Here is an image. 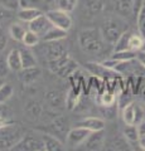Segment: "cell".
<instances>
[{"label": "cell", "mask_w": 145, "mask_h": 151, "mask_svg": "<svg viewBox=\"0 0 145 151\" xmlns=\"http://www.w3.org/2000/svg\"><path fill=\"white\" fill-rule=\"evenodd\" d=\"M77 42L81 50L87 54H99L104 48V40L101 30L97 28H83L78 32Z\"/></svg>", "instance_id": "cell-1"}, {"label": "cell", "mask_w": 145, "mask_h": 151, "mask_svg": "<svg viewBox=\"0 0 145 151\" xmlns=\"http://www.w3.org/2000/svg\"><path fill=\"white\" fill-rule=\"evenodd\" d=\"M100 30L106 43L114 45L115 42L121 37V34L129 30V24L124 19V17L119 15V14L118 15H109L102 22Z\"/></svg>", "instance_id": "cell-2"}, {"label": "cell", "mask_w": 145, "mask_h": 151, "mask_svg": "<svg viewBox=\"0 0 145 151\" xmlns=\"http://www.w3.org/2000/svg\"><path fill=\"white\" fill-rule=\"evenodd\" d=\"M25 132L27 131L15 121L0 127V150H12Z\"/></svg>", "instance_id": "cell-3"}, {"label": "cell", "mask_w": 145, "mask_h": 151, "mask_svg": "<svg viewBox=\"0 0 145 151\" xmlns=\"http://www.w3.org/2000/svg\"><path fill=\"white\" fill-rule=\"evenodd\" d=\"M47 67L53 74L59 76L61 78H69L74 72H77L78 63L67 54L58 59L47 62Z\"/></svg>", "instance_id": "cell-4"}, {"label": "cell", "mask_w": 145, "mask_h": 151, "mask_svg": "<svg viewBox=\"0 0 145 151\" xmlns=\"http://www.w3.org/2000/svg\"><path fill=\"white\" fill-rule=\"evenodd\" d=\"M86 69L90 72L93 77H97L102 81H114L121 77V74L115 70L114 68H110L105 65L104 63H97V62H87L86 63Z\"/></svg>", "instance_id": "cell-5"}, {"label": "cell", "mask_w": 145, "mask_h": 151, "mask_svg": "<svg viewBox=\"0 0 145 151\" xmlns=\"http://www.w3.org/2000/svg\"><path fill=\"white\" fill-rule=\"evenodd\" d=\"M13 151H44L42 136H37L33 132H25V135L19 140Z\"/></svg>", "instance_id": "cell-6"}, {"label": "cell", "mask_w": 145, "mask_h": 151, "mask_svg": "<svg viewBox=\"0 0 145 151\" xmlns=\"http://www.w3.org/2000/svg\"><path fill=\"white\" fill-rule=\"evenodd\" d=\"M71 13L68 12H64L62 9H58V8H54V9H50L45 13V15L48 17V19L52 22V24L54 27H58L61 29L63 30H69L72 28V24H73V20L71 15Z\"/></svg>", "instance_id": "cell-7"}, {"label": "cell", "mask_w": 145, "mask_h": 151, "mask_svg": "<svg viewBox=\"0 0 145 151\" xmlns=\"http://www.w3.org/2000/svg\"><path fill=\"white\" fill-rule=\"evenodd\" d=\"M43 48H42V53L44 55V59L47 62L49 60L58 59L63 55H67L68 52L67 48L62 43V40H56V42H43Z\"/></svg>", "instance_id": "cell-8"}, {"label": "cell", "mask_w": 145, "mask_h": 151, "mask_svg": "<svg viewBox=\"0 0 145 151\" xmlns=\"http://www.w3.org/2000/svg\"><path fill=\"white\" fill-rule=\"evenodd\" d=\"M106 144V134L105 130H99V131H91L90 135L87 136L81 146H83L85 150L88 151H99L102 150Z\"/></svg>", "instance_id": "cell-9"}, {"label": "cell", "mask_w": 145, "mask_h": 151, "mask_svg": "<svg viewBox=\"0 0 145 151\" xmlns=\"http://www.w3.org/2000/svg\"><path fill=\"white\" fill-rule=\"evenodd\" d=\"M90 130L85 129V127L82 126H76L71 129L67 135H66V142L68 146H71V147H78V146H81L83 142H85V140L87 139V136L90 135Z\"/></svg>", "instance_id": "cell-10"}, {"label": "cell", "mask_w": 145, "mask_h": 151, "mask_svg": "<svg viewBox=\"0 0 145 151\" xmlns=\"http://www.w3.org/2000/svg\"><path fill=\"white\" fill-rule=\"evenodd\" d=\"M52 27H53L52 22H50L48 19V17L45 15V13L40 14V15L37 17L34 20H32L30 23H28V29H30L32 32L37 33V34L40 37V39H42V37H43Z\"/></svg>", "instance_id": "cell-11"}, {"label": "cell", "mask_w": 145, "mask_h": 151, "mask_svg": "<svg viewBox=\"0 0 145 151\" xmlns=\"http://www.w3.org/2000/svg\"><path fill=\"white\" fill-rule=\"evenodd\" d=\"M106 8L105 0H85L82 6V12L85 14V17L91 19L99 15Z\"/></svg>", "instance_id": "cell-12"}, {"label": "cell", "mask_w": 145, "mask_h": 151, "mask_svg": "<svg viewBox=\"0 0 145 151\" xmlns=\"http://www.w3.org/2000/svg\"><path fill=\"white\" fill-rule=\"evenodd\" d=\"M19 8H32L47 13L56 8L54 0H19Z\"/></svg>", "instance_id": "cell-13"}, {"label": "cell", "mask_w": 145, "mask_h": 151, "mask_svg": "<svg viewBox=\"0 0 145 151\" xmlns=\"http://www.w3.org/2000/svg\"><path fill=\"white\" fill-rule=\"evenodd\" d=\"M18 73V78L19 81L24 84V86H30L34 82L38 81L40 76V69L38 67H32V68H22Z\"/></svg>", "instance_id": "cell-14"}, {"label": "cell", "mask_w": 145, "mask_h": 151, "mask_svg": "<svg viewBox=\"0 0 145 151\" xmlns=\"http://www.w3.org/2000/svg\"><path fill=\"white\" fill-rule=\"evenodd\" d=\"M45 102L53 110H59L66 106V96L58 89H53L45 93Z\"/></svg>", "instance_id": "cell-15"}, {"label": "cell", "mask_w": 145, "mask_h": 151, "mask_svg": "<svg viewBox=\"0 0 145 151\" xmlns=\"http://www.w3.org/2000/svg\"><path fill=\"white\" fill-rule=\"evenodd\" d=\"M24 113L28 120L35 121L43 113V107H42L40 102H38L37 100H29L24 106Z\"/></svg>", "instance_id": "cell-16"}, {"label": "cell", "mask_w": 145, "mask_h": 151, "mask_svg": "<svg viewBox=\"0 0 145 151\" xmlns=\"http://www.w3.org/2000/svg\"><path fill=\"white\" fill-rule=\"evenodd\" d=\"M106 122L102 120L101 117H85V119L79 120L76 126H82L90 131H99V130H105Z\"/></svg>", "instance_id": "cell-17"}, {"label": "cell", "mask_w": 145, "mask_h": 151, "mask_svg": "<svg viewBox=\"0 0 145 151\" xmlns=\"http://www.w3.org/2000/svg\"><path fill=\"white\" fill-rule=\"evenodd\" d=\"M42 136V141H43V146H44V151H61L63 150V144L61 142V140L52 134H43Z\"/></svg>", "instance_id": "cell-18"}, {"label": "cell", "mask_w": 145, "mask_h": 151, "mask_svg": "<svg viewBox=\"0 0 145 151\" xmlns=\"http://www.w3.org/2000/svg\"><path fill=\"white\" fill-rule=\"evenodd\" d=\"M112 5H114L115 12L121 17L134 15L131 0H112Z\"/></svg>", "instance_id": "cell-19"}, {"label": "cell", "mask_w": 145, "mask_h": 151, "mask_svg": "<svg viewBox=\"0 0 145 151\" xmlns=\"http://www.w3.org/2000/svg\"><path fill=\"white\" fill-rule=\"evenodd\" d=\"M6 64L9 70L13 72H19L23 68L22 58H20V49H12L6 55Z\"/></svg>", "instance_id": "cell-20"}, {"label": "cell", "mask_w": 145, "mask_h": 151, "mask_svg": "<svg viewBox=\"0 0 145 151\" xmlns=\"http://www.w3.org/2000/svg\"><path fill=\"white\" fill-rule=\"evenodd\" d=\"M67 30H63L58 27H52L42 37V42H56V40H63L67 38Z\"/></svg>", "instance_id": "cell-21"}, {"label": "cell", "mask_w": 145, "mask_h": 151, "mask_svg": "<svg viewBox=\"0 0 145 151\" xmlns=\"http://www.w3.org/2000/svg\"><path fill=\"white\" fill-rule=\"evenodd\" d=\"M40 14H43L40 10L37 9H32V8H19L17 10V17L19 20L24 22V23H30L32 20H34L37 17H39Z\"/></svg>", "instance_id": "cell-22"}, {"label": "cell", "mask_w": 145, "mask_h": 151, "mask_svg": "<svg viewBox=\"0 0 145 151\" xmlns=\"http://www.w3.org/2000/svg\"><path fill=\"white\" fill-rule=\"evenodd\" d=\"M20 58H22L23 68L37 67V58H35L34 53L25 45L23 47V48H20Z\"/></svg>", "instance_id": "cell-23"}, {"label": "cell", "mask_w": 145, "mask_h": 151, "mask_svg": "<svg viewBox=\"0 0 145 151\" xmlns=\"http://www.w3.org/2000/svg\"><path fill=\"white\" fill-rule=\"evenodd\" d=\"M121 119L125 125H135V102L131 101L121 108Z\"/></svg>", "instance_id": "cell-24"}, {"label": "cell", "mask_w": 145, "mask_h": 151, "mask_svg": "<svg viewBox=\"0 0 145 151\" xmlns=\"http://www.w3.org/2000/svg\"><path fill=\"white\" fill-rule=\"evenodd\" d=\"M25 32L27 29L19 23H14L9 27V35L13 40H17V42H23V38L25 35Z\"/></svg>", "instance_id": "cell-25"}, {"label": "cell", "mask_w": 145, "mask_h": 151, "mask_svg": "<svg viewBox=\"0 0 145 151\" xmlns=\"http://www.w3.org/2000/svg\"><path fill=\"white\" fill-rule=\"evenodd\" d=\"M123 135H124V137L130 142V145H131V144H138L139 132H138L136 125H125Z\"/></svg>", "instance_id": "cell-26"}, {"label": "cell", "mask_w": 145, "mask_h": 151, "mask_svg": "<svg viewBox=\"0 0 145 151\" xmlns=\"http://www.w3.org/2000/svg\"><path fill=\"white\" fill-rule=\"evenodd\" d=\"M40 40H42L40 37L37 34V33L32 32L30 29H27L25 35H24V38H23L22 43L24 44L25 47H28V48H33V47H37L40 43Z\"/></svg>", "instance_id": "cell-27"}, {"label": "cell", "mask_w": 145, "mask_h": 151, "mask_svg": "<svg viewBox=\"0 0 145 151\" xmlns=\"http://www.w3.org/2000/svg\"><path fill=\"white\" fill-rule=\"evenodd\" d=\"M12 116H13V112L10 110V107L6 106L5 103H1L0 105V127L14 122Z\"/></svg>", "instance_id": "cell-28"}, {"label": "cell", "mask_w": 145, "mask_h": 151, "mask_svg": "<svg viewBox=\"0 0 145 151\" xmlns=\"http://www.w3.org/2000/svg\"><path fill=\"white\" fill-rule=\"evenodd\" d=\"M131 34V30H126L125 33L121 34V37L118 40L115 42L114 47V52H121V50H128L129 49V38Z\"/></svg>", "instance_id": "cell-29"}, {"label": "cell", "mask_w": 145, "mask_h": 151, "mask_svg": "<svg viewBox=\"0 0 145 151\" xmlns=\"http://www.w3.org/2000/svg\"><path fill=\"white\" fill-rule=\"evenodd\" d=\"M143 44H144V38L139 33L131 32L130 38H129V50L138 52L143 48Z\"/></svg>", "instance_id": "cell-30"}, {"label": "cell", "mask_w": 145, "mask_h": 151, "mask_svg": "<svg viewBox=\"0 0 145 151\" xmlns=\"http://www.w3.org/2000/svg\"><path fill=\"white\" fill-rule=\"evenodd\" d=\"M136 27H138V33L145 39V1L143 6L140 8L139 13L136 14Z\"/></svg>", "instance_id": "cell-31"}, {"label": "cell", "mask_w": 145, "mask_h": 151, "mask_svg": "<svg viewBox=\"0 0 145 151\" xmlns=\"http://www.w3.org/2000/svg\"><path fill=\"white\" fill-rule=\"evenodd\" d=\"M14 93V88L10 83L4 82L1 86H0V105L1 103H5L6 101H9L12 98Z\"/></svg>", "instance_id": "cell-32"}, {"label": "cell", "mask_w": 145, "mask_h": 151, "mask_svg": "<svg viewBox=\"0 0 145 151\" xmlns=\"http://www.w3.org/2000/svg\"><path fill=\"white\" fill-rule=\"evenodd\" d=\"M54 4H56V8L62 9V10L68 13H72L77 8L78 0H54Z\"/></svg>", "instance_id": "cell-33"}, {"label": "cell", "mask_w": 145, "mask_h": 151, "mask_svg": "<svg viewBox=\"0 0 145 151\" xmlns=\"http://www.w3.org/2000/svg\"><path fill=\"white\" fill-rule=\"evenodd\" d=\"M136 57V52L134 50H121V52H112L111 54V58L112 59H116L119 62H125V60H130V59H134Z\"/></svg>", "instance_id": "cell-34"}, {"label": "cell", "mask_w": 145, "mask_h": 151, "mask_svg": "<svg viewBox=\"0 0 145 151\" xmlns=\"http://www.w3.org/2000/svg\"><path fill=\"white\" fill-rule=\"evenodd\" d=\"M99 102H100V106H111V105H115L116 102V94L114 92L106 89L104 93L100 94V98H99Z\"/></svg>", "instance_id": "cell-35"}, {"label": "cell", "mask_w": 145, "mask_h": 151, "mask_svg": "<svg viewBox=\"0 0 145 151\" xmlns=\"http://www.w3.org/2000/svg\"><path fill=\"white\" fill-rule=\"evenodd\" d=\"M78 101H79V96H78L77 91L74 88L69 89L68 94L66 96V107L68 108V110H73V108L77 107Z\"/></svg>", "instance_id": "cell-36"}, {"label": "cell", "mask_w": 145, "mask_h": 151, "mask_svg": "<svg viewBox=\"0 0 145 151\" xmlns=\"http://www.w3.org/2000/svg\"><path fill=\"white\" fill-rule=\"evenodd\" d=\"M49 129L53 131L52 135H59V134H63L64 132V120L62 117H58V119H54L52 121V124L49 125Z\"/></svg>", "instance_id": "cell-37"}, {"label": "cell", "mask_w": 145, "mask_h": 151, "mask_svg": "<svg viewBox=\"0 0 145 151\" xmlns=\"http://www.w3.org/2000/svg\"><path fill=\"white\" fill-rule=\"evenodd\" d=\"M101 107V112L107 120H112L115 119L116 113H118V103L111 106H100Z\"/></svg>", "instance_id": "cell-38"}, {"label": "cell", "mask_w": 145, "mask_h": 151, "mask_svg": "<svg viewBox=\"0 0 145 151\" xmlns=\"http://www.w3.org/2000/svg\"><path fill=\"white\" fill-rule=\"evenodd\" d=\"M0 5L15 12L19 9V0H0Z\"/></svg>", "instance_id": "cell-39"}, {"label": "cell", "mask_w": 145, "mask_h": 151, "mask_svg": "<svg viewBox=\"0 0 145 151\" xmlns=\"http://www.w3.org/2000/svg\"><path fill=\"white\" fill-rule=\"evenodd\" d=\"M13 14H14L13 10H10V9H8V8L3 6V5H0V22L10 19L13 17Z\"/></svg>", "instance_id": "cell-40"}, {"label": "cell", "mask_w": 145, "mask_h": 151, "mask_svg": "<svg viewBox=\"0 0 145 151\" xmlns=\"http://www.w3.org/2000/svg\"><path fill=\"white\" fill-rule=\"evenodd\" d=\"M6 44H8V35H6V32L4 30L3 27H0V53L6 48Z\"/></svg>", "instance_id": "cell-41"}, {"label": "cell", "mask_w": 145, "mask_h": 151, "mask_svg": "<svg viewBox=\"0 0 145 151\" xmlns=\"http://www.w3.org/2000/svg\"><path fill=\"white\" fill-rule=\"evenodd\" d=\"M8 70H9V68H8V64H6V59H4L0 57V77H3V78L5 77Z\"/></svg>", "instance_id": "cell-42"}, {"label": "cell", "mask_w": 145, "mask_h": 151, "mask_svg": "<svg viewBox=\"0 0 145 151\" xmlns=\"http://www.w3.org/2000/svg\"><path fill=\"white\" fill-rule=\"evenodd\" d=\"M144 1H145V0H131V3H133V10H134V15L135 17H136V14L139 13L140 8L143 6Z\"/></svg>", "instance_id": "cell-43"}, {"label": "cell", "mask_w": 145, "mask_h": 151, "mask_svg": "<svg viewBox=\"0 0 145 151\" xmlns=\"http://www.w3.org/2000/svg\"><path fill=\"white\" fill-rule=\"evenodd\" d=\"M136 60L143 65V67L145 68V50H143V49H140V50H138L136 52Z\"/></svg>", "instance_id": "cell-44"}, {"label": "cell", "mask_w": 145, "mask_h": 151, "mask_svg": "<svg viewBox=\"0 0 145 151\" xmlns=\"http://www.w3.org/2000/svg\"><path fill=\"white\" fill-rule=\"evenodd\" d=\"M136 127H138L139 136L145 135V120H143L141 122H140V124H138V125H136Z\"/></svg>", "instance_id": "cell-45"}, {"label": "cell", "mask_w": 145, "mask_h": 151, "mask_svg": "<svg viewBox=\"0 0 145 151\" xmlns=\"http://www.w3.org/2000/svg\"><path fill=\"white\" fill-rule=\"evenodd\" d=\"M138 145H139V147H140V149L145 151V135H143V136H139Z\"/></svg>", "instance_id": "cell-46"}, {"label": "cell", "mask_w": 145, "mask_h": 151, "mask_svg": "<svg viewBox=\"0 0 145 151\" xmlns=\"http://www.w3.org/2000/svg\"><path fill=\"white\" fill-rule=\"evenodd\" d=\"M4 82H5V79H4L3 77H0V86H1V84H3Z\"/></svg>", "instance_id": "cell-47"}, {"label": "cell", "mask_w": 145, "mask_h": 151, "mask_svg": "<svg viewBox=\"0 0 145 151\" xmlns=\"http://www.w3.org/2000/svg\"><path fill=\"white\" fill-rule=\"evenodd\" d=\"M143 50H145V39H144V44H143V48H141Z\"/></svg>", "instance_id": "cell-48"}]
</instances>
